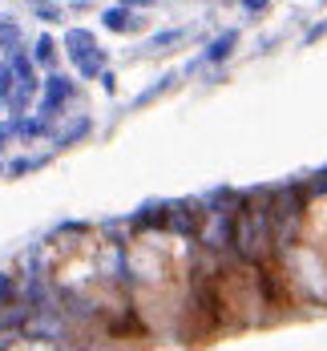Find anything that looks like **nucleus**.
<instances>
[{
	"label": "nucleus",
	"mask_w": 327,
	"mask_h": 351,
	"mask_svg": "<svg viewBox=\"0 0 327 351\" xmlns=\"http://www.w3.org/2000/svg\"><path fill=\"white\" fill-rule=\"evenodd\" d=\"M57 61V40L53 36H40L33 49V65H53Z\"/></svg>",
	"instance_id": "nucleus-7"
},
{
	"label": "nucleus",
	"mask_w": 327,
	"mask_h": 351,
	"mask_svg": "<svg viewBox=\"0 0 327 351\" xmlns=\"http://www.w3.org/2000/svg\"><path fill=\"white\" fill-rule=\"evenodd\" d=\"M230 254L243 267H271L279 263L275 250V222H271V190H251L243 194L239 214H234V239Z\"/></svg>",
	"instance_id": "nucleus-1"
},
{
	"label": "nucleus",
	"mask_w": 327,
	"mask_h": 351,
	"mask_svg": "<svg viewBox=\"0 0 327 351\" xmlns=\"http://www.w3.org/2000/svg\"><path fill=\"white\" fill-rule=\"evenodd\" d=\"M101 25H106L109 33H134V29H142V16L130 4H113V8H106Z\"/></svg>",
	"instance_id": "nucleus-4"
},
{
	"label": "nucleus",
	"mask_w": 327,
	"mask_h": 351,
	"mask_svg": "<svg viewBox=\"0 0 327 351\" xmlns=\"http://www.w3.org/2000/svg\"><path fill=\"white\" fill-rule=\"evenodd\" d=\"M243 8H247V12H267V4H263V0H247Z\"/></svg>",
	"instance_id": "nucleus-17"
},
{
	"label": "nucleus",
	"mask_w": 327,
	"mask_h": 351,
	"mask_svg": "<svg viewBox=\"0 0 327 351\" xmlns=\"http://www.w3.org/2000/svg\"><path fill=\"white\" fill-rule=\"evenodd\" d=\"M65 49H69V57L81 77H101L106 73V49H97V40H93L89 29H69Z\"/></svg>",
	"instance_id": "nucleus-2"
},
{
	"label": "nucleus",
	"mask_w": 327,
	"mask_h": 351,
	"mask_svg": "<svg viewBox=\"0 0 327 351\" xmlns=\"http://www.w3.org/2000/svg\"><path fill=\"white\" fill-rule=\"evenodd\" d=\"M85 134H89V117H81V121H73L69 130H65V134L57 138V145L65 149V145H73V141H77V138H85Z\"/></svg>",
	"instance_id": "nucleus-10"
},
{
	"label": "nucleus",
	"mask_w": 327,
	"mask_h": 351,
	"mask_svg": "<svg viewBox=\"0 0 327 351\" xmlns=\"http://www.w3.org/2000/svg\"><path fill=\"white\" fill-rule=\"evenodd\" d=\"M36 16L40 21H61V8L57 4H36Z\"/></svg>",
	"instance_id": "nucleus-15"
},
{
	"label": "nucleus",
	"mask_w": 327,
	"mask_h": 351,
	"mask_svg": "<svg viewBox=\"0 0 327 351\" xmlns=\"http://www.w3.org/2000/svg\"><path fill=\"white\" fill-rule=\"evenodd\" d=\"M12 89H16V77H12V65L4 61V65H0V97L8 101V97H12Z\"/></svg>",
	"instance_id": "nucleus-12"
},
{
	"label": "nucleus",
	"mask_w": 327,
	"mask_h": 351,
	"mask_svg": "<svg viewBox=\"0 0 327 351\" xmlns=\"http://www.w3.org/2000/svg\"><path fill=\"white\" fill-rule=\"evenodd\" d=\"M0 174H4V170H0Z\"/></svg>",
	"instance_id": "nucleus-19"
},
{
	"label": "nucleus",
	"mask_w": 327,
	"mask_h": 351,
	"mask_svg": "<svg viewBox=\"0 0 327 351\" xmlns=\"http://www.w3.org/2000/svg\"><path fill=\"white\" fill-rule=\"evenodd\" d=\"M234 45H239V29H226V33H218V40H210V49L202 53V65H222V61L234 53Z\"/></svg>",
	"instance_id": "nucleus-5"
},
{
	"label": "nucleus",
	"mask_w": 327,
	"mask_h": 351,
	"mask_svg": "<svg viewBox=\"0 0 327 351\" xmlns=\"http://www.w3.org/2000/svg\"><path fill=\"white\" fill-rule=\"evenodd\" d=\"M8 138H16V117H12V121H0V145Z\"/></svg>",
	"instance_id": "nucleus-16"
},
{
	"label": "nucleus",
	"mask_w": 327,
	"mask_h": 351,
	"mask_svg": "<svg viewBox=\"0 0 327 351\" xmlns=\"http://www.w3.org/2000/svg\"><path fill=\"white\" fill-rule=\"evenodd\" d=\"M40 166H45V158H21V162L8 166V174L16 178V174H29V170H40Z\"/></svg>",
	"instance_id": "nucleus-14"
},
{
	"label": "nucleus",
	"mask_w": 327,
	"mask_h": 351,
	"mask_svg": "<svg viewBox=\"0 0 327 351\" xmlns=\"http://www.w3.org/2000/svg\"><path fill=\"white\" fill-rule=\"evenodd\" d=\"M12 295H16V282H12L8 271H0V307H8V303H12Z\"/></svg>",
	"instance_id": "nucleus-13"
},
{
	"label": "nucleus",
	"mask_w": 327,
	"mask_h": 351,
	"mask_svg": "<svg viewBox=\"0 0 327 351\" xmlns=\"http://www.w3.org/2000/svg\"><path fill=\"white\" fill-rule=\"evenodd\" d=\"M0 25H4V16H0Z\"/></svg>",
	"instance_id": "nucleus-18"
},
{
	"label": "nucleus",
	"mask_w": 327,
	"mask_h": 351,
	"mask_svg": "<svg viewBox=\"0 0 327 351\" xmlns=\"http://www.w3.org/2000/svg\"><path fill=\"white\" fill-rule=\"evenodd\" d=\"M174 81H178V77H174V73H170V77H162V81H158V85H154V89H145L142 97H138V101H134V106H149V101H154V97H162V93H166V89H174Z\"/></svg>",
	"instance_id": "nucleus-9"
},
{
	"label": "nucleus",
	"mask_w": 327,
	"mask_h": 351,
	"mask_svg": "<svg viewBox=\"0 0 327 351\" xmlns=\"http://www.w3.org/2000/svg\"><path fill=\"white\" fill-rule=\"evenodd\" d=\"M178 40H182L178 29H166V33L149 36V45H145V49H149V53H158V49H166V45H178Z\"/></svg>",
	"instance_id": "nucleus-11"
},
{
	"label": "nucleus",
	"mask_w": 327,
	"mask_h": 351,
	"mask_svg": "<svg viewBox=\"0 0 327 351\" xmlns=\"http://www.w3.org/2000/svg\"><path fill=\"white\" fill-rule=\"evenodd\" d=\"M40 134H49V121H45V117H16V138L33 141V138H40Z\"/></svg>",
	"instance_id": "nucleus-6"
},
{
	"label": "nucleus",
	"mask_w": 327,
	"mask_h": 351,
	"mask_svg": "<svg viewBox=\"0 0 327 351\" xmlns=\"http://www.w3.org/2000/svg\"><path fill=\"white\" fill-rule=\"evenodd\" d=\"M73 89H77V85H73V77H65V73H53V77L45 81V97H40V117H45V121H53V117H57V113H61V109H65V106L73 101Z\"/></svg>",
	"instance_id": "nucleus-3"
},
{
	"label": "nucleus",
	"mask_w": 327,
	"mask_h": 351,
	"mask_svg": "<svg viewBox=\"0 0 327 351\" xmlns=\"http://www.w3.org/2000/svg\"><path fill=\"white\" fill-rule=\"evenodd\" d=\"M16 45H21V29H16L12 21H4V25H0V49H8V57H12Z\"/></svg>",
	"instance_id": "nucleus-8"
}]
</instances>
